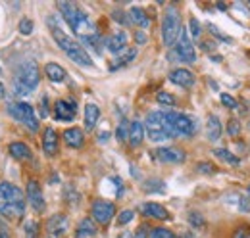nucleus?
Wrapping results in <instances>:
<instances>
[{
	"label": "nucleus",
	"mask_w": 250,
	"mask_h": 238,
	"mask_svg": "<svg viewBox=\"0 0 250 238\" xmlns=\"http://www.w3.org/2000/svg\"><path fill=\"white\" fill-rule=\"evenodd\" d=\"M48 27L52 31V37L58 42V46L62 48L63 54L71 60V61H75L77 65H83V67H91L93 65V58L87 52V48H83L81 42L73 40L67 33H63V29L60 27V23H58V20L54 16L48 18Z\"/></svg>",
	"instance_id": "1"
},
{
	"label": "nucleus",
	"mask_w": 250,
	"mask_h": 238,
	"mask_svg": "<svg viewBox=\"0 0 250 238\" xmlns=\"http://www.w3.org/2000/svg\"><path fill=\"white\" fill-rule=\"evenodd\" d=\"M25 213V196L21 188L12 182H0V215L6 219H20Z\"/></svg>",
	"instance_id": "2"
},
{
	"label": "nucleus",
	"mask_w": 250,
	"mask_h": 238,
	"mask_svg": "<svg viewBox=\"0 0 250 238\" xmlns=\"http://www.w3.org/2000/svg\"><path fill=\"white\" fill-rule=\"evenodd\" d=\"M41 81V71L35 61H25L18 67L16 77H14V92L16 96H27L39 87Z\"/></svg>",
	"instance_id": "3"
},
{
	"label": "nucleus",
	"mask_w": 250,
	"mask_h": 238,
	"mask_svg": "<svg viewBox=\"0 0 250 238\" xmlns=\"http://www.w3.org/2000/svg\"><path fill=\"white\" fill-rule=\"evenodd\" d=\"M145 133L148 135V139L152 142H162V140L173 139L171 129L167 125V119H166V112H150L145 119Z\"/></svg>",
	"instance_id": "4"
},
{
	"label": "nucleus",
	"mask_w": 250,
	"mask_h": 238,
	"mask_svg": "<svg viewBox=\"0 0 250 238\" xmlns=\"http://www.w3.org/2000/svg\"><path fill=\"white\" fill-rule=\"evenodd\" d=\"M181 20H179V12L175 6H169L166 8L164 12V18H162V39H164V44L167 48L175 46L179 35H181Z\"/></svg>",
	"instance_id": "5"
},
{
	"label": "nucleus",
	"mask_w": 250,
	"mask_h": 238,
	"mask_svg": "<svg viewBox=\"0 0 250 238\" xmlns=\"http://www.w3.org/2000/svg\"><path fill=\"white\" fill-rule=\"evenodd\" d=\"M167 125L171 129L173 139L175 137H192L196 133V121L181 112H166Z\"/></svg>",
	"instance_id": "6"
},
{
	"label": "nucleus",
	"mask_w": 250,
	"mask_h": 238,
	"mask_svg": "<svg viewBox=\"0 0 250 238\" xmlns=\"http://www.w3.org/2000/svg\"><path fill=\"white\" fill-rule=\"evenodd\" d=\"M8 114L16 121H20L21 125H25L31 133L39 131V121H37V116H35V110H33L31 104H27V102H12L8 106Z\"/></svg>",
	"instance_id": "7"
},
{
	"label": "nucleus",
	"mask_w": 250,
	"mask_h": 238,
	"mask_svg": "<svg viewBox=\"0 0 250 238\" xmlns=\"http://www.w3.org/2000/svg\"><path fill=\"white\" fill-rule=\"evenodd\" d=\"M175 58L185 61V63H192L196 60V50H194V44L190 40V35L185 29H181V35L175 42Z\"/></svg>",
	"instance_id": "8"
},
{
	"label": "nucleus",
	"mask_w": 250,
	"mask_h": 238,
	"mask_svg": "<svg viewBox=\"0 0 250 238\" xmlns=\"http://www.w3.org/2000/svg\"><path fill=\"white\" fill-rule=\"evenodd\" d=\"M91 215H93V221L98 225H108L112 221V217L116 215V206L112 202H106V200H96L91 209Z\"/></svg>",
	"instance_id": "9"
},
{
	"label": "nucleus",
	"mask_w": 250,
	"mask_h": 238,
	"mask_svg": "<svg viewBox=\"0 0 250 238\" xmlns=\"http://www.w3.org/2000/svg\"><path fill=\"white\" fill-rule=\"evenodd\" d=\"M77 116L75 100H58L54 104V118L58 121H73Z\"/></svg>",
	"instance_id": "10"
},
{
	"label": "nucleus",
	"mask_w": 250,
	"mask_h": 238,
	"mask_svg": "<svg viewBox=\"0 0 250 238\" xmlns=\"http://www.w3.org/2000/svg\"><path fill=\"white\" fill-rule=\"evenodd\" d=\"M27 200L31 204V208L37 213H42L44 211V196H42V188L37 180H29L27 182Z\"/></svg>",
	"instance_id": "11"
},
{
	"label": "nucleus",
	"mask_w": 250,
	"mask_h": 238,
	"mask_svg": "<svg viewBox=\"0 0 250 238\" xmlns=\"http://www.w3.org/2000/svg\"><path fill=\"white\" fill-rule=\"evenodd\" d=\"M158 161L162 163H183L185 161V152L181 148H173V146H167V148H158L154 152Z\"/></svg>",
	"instance_id": "12"
},
{
	"label": "nucleus",
	"mask_w": 250,
	"mask_h": 238,
	"mask_svg": "<svg viewBox=\"0 0 250 238\" xmlns=\"http://www.w3.org/2000/svg\"><path fill=\"white\" fill-rule=\"evenodd\" d=\"M67 227H69V221H67V217L62 215V213L52 215L48 219V223H46V229H48L50 237H62L63 233L67 231Z\"/></svg>",
	"instance_id": "13"
},
{
	"label": "nucleus",
	"mask_w": 250,
	"mask_h": 238,
	"mask_svg": "<svg viewBox=\"0 0 250 238\" xmlns=\"http://www.w3.org/2000/svg\"><path fill=\"white\" fill-rule=\"evenodd\" d=\"M106 48L112 52V54H120L127 48V33L124 31H118L114 35H110L106 39Z\"/></svg>",
	"instance_id": "14"
},
{
	"label": "nucleus",
	"mask_w": 250,
	"mask_h": 238,
	"mask_svg": "<svg viewBox=\"0 0 250 238\" xmlns=\"http://www.w3.org/2000/svg\"><path fill=\"white\" fill-rule=\"evenodd\" d=\"M169 81L173 83V85H179V87H192L194 85V75L188 71V69H183V67H177V69H173L171 73H169Z\"/></svg>",
	"instance_id": "15"
},
{
	"label": "nucleus",
	"mask_w": 250,
	"mask_h": 238,
	"mask_svg": "<svg viewBox=\"0 0 250 238\" xmlns=\"http://www.w3.org/2000/svg\"><path fill=\"white\" fill-rule=\"evenodd\" d=\"M42 150L46 156H54L58 152V133L52 129V127H46L44 129V135H42Z\"/></svg>",
	"instance_id": "16"
},
{
	"label": "nucleus",
	"mask_w": 250,
	"mask_h": 238,
	"mask_svg": "<svg viewBox=\"0 0 250 238\" xmlns=\"http://www.w3.org/2000/svg\"><path fill=\"white\" fill-rule=\"evenodd\" d=\"M141 211L146 215V217H152V219H160V221H167L169 219V211L160 206L156 202H146L141 206Z\"/></svg>",
	"instance_id": "17"
},
{
	"label": "nucleus",
	"mask_w": 250,
	"mask_h": 238,
	"mask_svg": "<svg viewBox=\"0 0 250 238\" xmlns=\"http://www.w3.org/2000/svg\"><path fill=\"white\" fill-rule=\"evenodd\" d=\"M127 140H129V144H131L133 148L141 146L143 140H145V123H141V121H131Z\"/></svg>",
	"instance_id": "18"
},
{
	"label": "nucleus",
	"mask_w": 250,
	"mask_h": 238,
	"mask_svg": "<svg viewBox=\"0 0 250 238\" xmlns=\"http://www.w3.org/2000/svg\"><path fill=\"white\" fill-rule=\"evenodd\" d=\"M98 233L96 229V223H94L91 217H85L79 221L77 229H75V238H94Z\"/></svg>",
	"instance_id": "19"
},
{
	"label": "nucleus",
	"mask_w": 250,
	"mask_h": 238,
	"mask_svg": "<svg viewBox=\"0 0 250 238\" xmlns=\"http://www.w3.org/2000/svg\"><path fill=\"white\" fill-rule=\"evenodd\" d=\"M63 140H65V144L71 146V148H81L83 142H85V135H83L81 129L71 127V129H65V131H63Z\"/></svg>",
	"instance_id": "20"
},
{
	"label": "nucleus",
	"mask_w": 250,
	"mask_h": 238,
	"mask_svg": "<svg viewBox=\"0 0 250 238\" xmlns=\"http://www.w3.org/2000/svg\"><path fill=\"white\" fill-rule=\"evenodd\" d=\"M44 73H46V77H48L52 83H62V81H65V77H67L65 69H63L60 63H56V61L46 63V65H44Z\"/></svg>",
	"instance_id": "21"
},
{
	"label": "nucleus",
	"mask_w": 250,
	"mask_h": 238,
	"mask_svg": "<svg viewBox=\"0 0 250 238\" xmlns=\"http://www.w3.org/2000/svg\"><path fill=\"white\" fill-rule=\"evenodd\" d=\"M8 150H10V156L16 158V159H20V161H29L33 158L31 148L27 144H23V142H12Z\"/></svg>",
	"instance_id": "22"
},
{
	"label": "nucleus",
	"mask_w": 250,
	"mask_h": 238,
	"mask_svg": "<svg viewBox=\"0 0 250 238\" xmlns=\"http://www.w3.org/2000/svg\"><path fill=\"white\" fill-rule=\"evenodd\" d=\"M98 119H100V108L96 104H87L85 106V129L93 131L96 123H98Z\"/></svg>",
	"instance_id": "23"
},
{
	"label": "nucleus",
	"mask_w": 250,
	"mask_h": 238,
	"mask_svg": "<svg viewBox=\"0 0 250 238\" xmlns=\"http://www.w3.org/2000/svg\"><path fill=\"white\" fill-rule=\"evenodd\" d=\"M104 39L100 37V33H94V35H89V37H83L81 39V44H83V48L87 46V48H91L93 52H96L98 56L102 54V46H104Z\"/></svg>",
	"instance_id": "24"
},
{
	"label": "nucleus",
	"mask_w": 250,
	"mask_h": 238,
	"mask_svg": "<svg viewBox=\"0 0 250 238\" xmlns=\"http://www.w3.org/2000/svg\"><path fill=\"white\" fill-rule=\"evenodd\" d=\"M135 58H137V48H125L124 52H120V54L116 56V60L112 61L110 69L114 71V69H118V67H124L127 63H131Z\"/></svg>",
	"instance_id": "25"
},
{
	"label": "nucleus",
	"mask_w": 250,
	"mask_h": 238,
	"mask_svg": "<svg viewBox=\"0 0 250 238\" xmlns=\"http://www.w3.org/2000/svg\"><path fill=\"white\" fill-rule=\"evenodd\" d=\"M129 18H131V23H135V25H139V27H148V25H150V18H148L146 12H145L143 8H139V6H133V8L129 10Z\"/></svg>",
	"instance_id": "26"
},
{
	"label": "nucleus",
	"mask_w": 250,
	"mask_h": 238,
	"mask_svg": "<svg viewBox=\"0 0 250 238\" xmlns=\"http://www.w3.org/2000/svg\"><path fill=\"white\" fill-rule=\"evenodd\" d=\"M221 131H223V127H221L219 118L218 116H210V118H208V125H206V135H208V139H210V140H218L219 137H221Z\"/></svg>",
	"instance_id": "27"
},
{
	"label": "nucleus",
	"mask_w": 250,
	"mask_h": 238,
	"mask_svg": "<svg viewBox=\"0 0 250 238\" xmlns=\"http://www.w3.org/2000/svg\"><path fill=\"white\" fill-rule=\"evenodd\" d=\"M214 156H218L221 161H227V163H231V165H237V163L241 161L237 156H233L229 150H225V148H216L214 150Z\"/></svg>",
	"instance_id": "28"
},
{
	"label": "nucleus",
	"mask_w": 250,
	"mask_h": 238,
	"mask_svg": "<svg viewBox=\"0 0 250 238\" xmlns=\"http://www.w3.org/2000/svg\"><path fill=\"white\" fill-rule=\"evenodd\" d=\"M156 102H158V104H162V106H175V98H173L169 92H166V90L158 92Z\"/></svg>",
	"instance_id": "29"
},
{
	"label": "nucleus",
	"mask_w": 250,
	"mask_h": 238,
	"mask_svg": "<svg viewBox=\"0 0 250 238\" xmlns=\"http://www.w3.org/2000/svg\"><path fill=\"white\" fill-rule=\"evenodd\" d=\"M129 125H131V123H127V119H122V123L118 125V131H116L118 140H122V142L127 140V137H129Z\"/></svg>",
	"instance_id": "30"
},
{
	"label": "nucleus",
	"mask_w": 250,
	"mask_h": 238,
	"mask_svg": "<svg viewBox=\"0 0 250 238\" xmlns=\"http://www.w3.org/2000/svg\"><path fill=\"white\" fill-rule=\"evenodd\" d=\"M150 238H177L171 231H167V229H162V227H156V229H152L150 231Z\"/></svg>",
	"instance_id": "31"
},
{
	"label": "nucleus",
	"mask_w": 250,
	"mask_h": 238,
	"mask_svg": "<svg viewBox=\"0 0 250 238\" xmlns=\"http://www.w3.org/2000/svg\"><path fill=\"white\" fill-rule=\"evenodd\" d=\"M133 217H135V211H133V209H124V211L120 213V217H118V225L124 227V225H127Z\"/></svg>",
	"instance_id": "32"
},
{
	"label": "nucleus",
	"mask_w": 250,
	"mask_h": 238,
	"mask_svg": "<svg viewBox=\"0 0 250 238\" xmlns=\"http://www.w3.org/2000/svg\"><path fill=\"white\" fill-rule=\"evenodd\" d=\"M188 29H190V37L192 39H198L200 37V23H198V20L196 18H190V21H188Z\"/></svg>",
	"instance_id": "33"
},
{
	"label": "nucleus",
	"mask_w": 250,
	"mask_h": 238,
	"mask_svg": "<svg viewBox=\"0 0 250 238\" xmlns=\"http://www.w3.org/2000/svg\"><path fill=\"white\" fill-rule=\"evenodd\" d=\"M39 235V225L35 221H27L25 223V237L27 238H37Z\"/></svg>",
	"instance_id": "34"
},
{
	"label": "nucleus",
	"mask_w": 250,
	"mask_h": 238,
	"mask_svg": "<svg viewBox=\"0 0 250 238\" xmlns=\"http://www.w3.org/2000/svg\"><path fill=\"white\" fill-rule=\"evenodd\" d=\"M20 33H21V35H25V37H27V35H31L33 33V21L31 20L23 18V20L20 21Z\"/></svg>",
	"instance_id": "35"
},
{
	"label": "nucleus",
	"mask_w": 250,
	"mask_h": 238,
	"mask_svg": "<svg viewBox=\"0 0 250 238\" xmlns=\"http://www.w3.org/2000/svg\"><path fill=\"white\" fill-rule=\"evenodd\" d=\"M219 98H221V104H223V106H227V108H231V110L237 108V100H235L231 94H219Z\"/></svg>",
	"instance_id": "36"
},
{
	"label": "nucleus",
	"mask_w": 250,
	"mask_h": 238,
	"mask_svg": "<svg viewBox=\"0 0 250 238\" xmlns=\"http://www.w3.org/2000/svg\"><path fill=\"white\" fill-rule=\"evenodd\" d=\"M196 171H200V173H216V167H214L212 163L202 161V163H198V165H196Z\"/></svg>",
	"instance_id": "37"
},
{
	"label": "nucleus",
	"mask_w": 250,
	"mask_h": 238,
	"mask_svg": "<svg viewBox=\"0 0 250 238\" xmlns=\"http://www.w3.org/2000/svg\"><path fill=\"white\" fill-rule=\"evenodd\" d=\"M133 238H150V233H148V227L146 225H141L137 231H135V235Z\"/></svg>",
	"instance_id": "38"
},
{
	"label": "nucleus",
	"mask_w": 250,
	"mask_h": 238,
	"mask_svg": "<svg viewBox=\"0 0 250 238\" xmlns=\"http://www.w3.org/2000/svg\"><path fill=\"white\" fill-rule=\"evenodd\" d=\"M188 221H190L194 227H204V219H202V215H198V213H190V215H188Z\"/></svg>",
	"instance_id": "39"
},
{
	"label": "nucleus",
	"mask_w": 250,
	"mask_h": 238,
	"mask_svg": "<svg viewBox=\"0 0 250 238\" xmlns=\"http://www.w3.org/2000/svg\"><path fill=\"white\" fill-rule=\"evenodd\" d=\"M239 129H241V125H239V121H237V119L229 121V125H227V133H229V135H237V133H239Z\"/></svg>",
	"instance_id": "40"
},
{
	"label": "nucleus",
	"mask_w": 250,
	"mask_h": 238,
	"mask_svg": "<svg viewBox=\"0 0 250 238\" xmlns=\"http://www.w3.org/2000/svg\"><path fill=\"white\" fill-rule=\"evenodd\" d=\"M110 180L116 184V190H118L116 194H118V196H122V194H124V180H122L120 177H112Z\"/></svg>",
	"instance_id": "41"
},
{
	"label": "nucleus",
	"mask_w": 250,
	"mask_h": 238,
	"mask_svg": "<svg viewBox=\"0 0 250 238\" xmlns=\"http://www.w3.org/2000/svg\"><path fill=\"white\" fill-rule=\"evenodd\" d=\"M112 16H114V20H116V21H118V23H129V21H127V20H125V14L124 12H122V10H114V12H112Z\"/></svg>",
	"instance_id": "42"
},
{
	"label": "nucleus",
	"mask_w": 250,
	"mask_h": 238,
	"mask_svg": "<svg viewBox=\"0 0 250 238\" xmlns=\"http://www.w3.org/2000/svg\"><path fill=\"white\" fill-rule=\"evenodd\" d=\"M208 29L212 31V33H214V37H218V39H221L223 42H231V39H229V37H223V35H221V33H219V31H218V27H214L212 23L208 25Z\"/></svg>",
	"instance_id": "43"
},
{
	"label": "nucleus",
	"mask_w": 250,
	"mask_h": 238,
	"mask_svg": "<svg viewBox=\"0 0 250 238\" xmlns=\"http://www.w3.org/2000/svg\"><path fill=\"white\" fill-rule=\"evenodd\" d=\"M41 108H42V110H41V116L46 118V116H48V98H46V96H42V100H41Z\"/></svg>",
	"instance_id": "44"
},
{
	"label": "nucleus",
	"mask_w": 250,
	"mask_h": 238,
	"mask_svg": "<svg viewBox=\"0 0 250 238\" xmlns=\"http://www.w3.org/2000/svg\"><path fill=\"white\" fill-rule=\"evenodd\" d=\"M135 39H137V42H139V44H145V42H146V35H145L143 31H139V33L135 35Z\"/></svg>",
	"instance_id": "45"
},
{
	"label": "nucleus",
	"mask_w": 250,
	"mask_h": 238,
	"mask_svg": "<svg viewBox=\"0 0 250 238\" xmlns=\"http://www.w3.org/2000/svg\"><path fill=\"white\" fill-rule=\"evenodd\" d=\"M0 238H10V233H8V229L2 221H0Z\"/></svg>",
	"instance_id": "46"
},
{
	"label": "nucleus",
	"mask_w": 250,
	"mask_h": 238,
	"mask_svg": "<svg viewBox=\"0 0 250 238\" xmlns=\"http://www.w3.org/2000/svg\"><path fill=\"white\" fill-rule=\"evenodd\" d=\"M233 238H247V227L237 229V233H235V237H233Z\"/></svg>",
	"instance_id": "47"
},
{
	"label": "nucleus",
	"mask_w": 250,
	"mask_h": 238,
	"mask_svg": "<svg viewBox=\"0 0 250 238\" xmlns=\"http://www.w3.org/2000/svg\"><path fill=\"white\" fill-rule=\"evenodd\" d=\"M108 139H110V133H100V137H98V140H100V142H106Z\"/></svg>",
	"instance_id": "48"
},
{
	"label": "nucleus",
	"mask_w": 250,
	"mask_h": 238,
	"mask_svg": "<svg viewBox=\"0 0 250 238\" xmlns=\"http://www.w3.org/2000/svg\"><path fill=\"white\" fill-rule=\"evenodd\" d=\"M118 238H133V235H131V233H122Z\"/></svg>",
	"instance_id": "49"
},
{
	"label": "nucleus",
	"mask_w": 250,
	"mask_h": 238,
	"mask_svg": "<svg viewBox=\"0 0 250 238\" xmlns=\"http://www.w3.org/2000/svg\"><path fill=\"white\" fill-rule=\"evenodd\" d=\"M0 96H4V87H2V83H0Z\"/></svg>",
	"instance_id": "50"
},
{
	"label": "nucleus",
	"mask_w": 250,
	"mask_h": 238,
	"mask_svg": "<svg viewBox=\"0 0 250 238\" xmlns=\"http://www.w3.org/2000/svg\"><path fill=\"white\" fill-rule=\"evenodd\" d=\"M0 75H2V67H0Z\"/></svg>",
	"instance_id": "51"
},
{
	"label": "nucleus",
	"mask_w": 250,
	"mask_h": 238,
	"mask_svg": "<svg viewBox=\"0 0 250 238\" xmlns=\"http://www.w3.org/2000/svg\"><path fill=\"white\" fill-rule=\"evenodd\" d=\"M249 196H250V186H249Z\"/></svg>",
	"instance_id": "52"
}]
</instances>
